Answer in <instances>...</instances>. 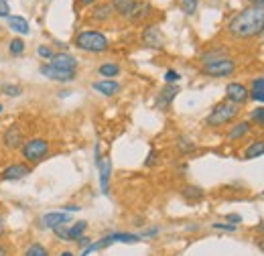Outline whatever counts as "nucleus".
Instances as JSON below:
<instances>
[{
  "label": "nucleus",
  "mask_w": 264,
  "mask_h": 256,
  "mask_svg": "<svg viewBox=\"0 0 264 256\" xmlns=\"http://www.w3.org/2000/svg\"><path fill=\"white\" fill-rule=\"evenodd\" d=\"M177 149H179L181 155H189V153L195 151V143L191 138H187V136H179L177 138Z\"/></svg>",
  "instance_id": "nucleus-26"
},
{
  "label": "nucleus",
  "mask_w": 264,
  "mask_h": 256,
  "mask_svg": "<svg viewBox=\"0 0 264 256\" xmlns=\"http://www.w3.org/2000/svg\"><path fill=\"white\" fill-rule=\"evenodd\" d=\"M177 94H179V88H177L175 83H167V86L161 90V94L156 96L154 106H156L159 110H167V108L171 106V102L177 98Z\"/></svg>",
  "instance_id": "nucleus-12"
},
{
  "label": "nucleus",
  "mask_w": 264,
  "mask_h": 256,
  "mask_svg": "<svg viewBox=\"0 0 264 256\" xmlns=\"http://www.w3.org/2000/svg\"><path fill=\"white\" fill-rule=\"evenodd\" d=\"M183 197H185V202H189V204H197V202H201L203 200V189L201 187H195V185H185L183 187Z\"/></svg>",
  "instance_id": "nucleus-18"
},
{
  "label": "nucleus",
  "mask_w": 264,
  "mask_h": 256,
  "mask_svg": "<svg viewBox=\"0 0 264 256\" xmlns=\"http://www.w3.org/2000/svg\"><path fill=\"white\" fill-rule=\"evenodd\" d=\"M179 79H181V75H179L175 69H169V71L165 73V81H167V83H177Z\"/></svg>",
  "instance_id": "nucleus-34"
},
{
  "label": "nucleus",
  "mask_w": 264,
  "mask_h": 256,
  "mask_svg": "<svg viewBox=\"0 0 264 256\" xmlns=\"http://www.w3.org/2000/svg\"><path fill=\"white\" fill-rule=\"evenodd\" d=\"M98 71H100V75H102V77L112 79V77H116V75L120 73V67H118L116 63H102Z\"/></svg>",
  "instance_id": "nucleus-25"
},
{
  "label": "nucleus",
  "mask_w": 264,
  "mask_h": 256,
  "mask_svg": "<svg viewBox=\"0 0 264 256\" xmlns=\"http://www.w3.org/2000/svg\"><path fill=\"white\" fill-rule=\"evenodd\" d=\"M250 122H254L258 128L264 130V108H256L250 112Z\"/></svg>",
  "instance_id": "nucleus-31"
},
{
  "label": "nucleus",
  "mask_w": 264,
  "mask_h": 256,
  "mask_svg": "<svg viewBox=\"0 0 264 256\" xmlns=\"http://www.w3.org/2000/svg\"><path fill=\"white\" fill-rule=\"evenodd\" d=\"M37 55L43 57V59H51L55 53H53V49H51L49 45H39V47H37Z\"/></svg>",
  "instance_id": "nucleus-33"
},
{
  "label": "nucleus",
  "mask_w": 264,
  "mask_h": 256,
  "mask_svg": "<svg viewBox=\"0 0 264 256\" xmlns=\"http://www.w3.org/2000/svg\"><path fill=\"white\" fill-rule=\"evenodd\" d=\"M2 110H4V106H2V104H0V114H2Z\"/></svg>",
  "instance_id": "nucleus-49"
},
{
  "label": "nucleus",
  "mask_w": 264,
  "mask_h": 256,
  "mask_svg": "<svg viewBox=\"0 0 264 256\" xmlns=\"http://www.w3.org/2000/svg\"><path fill=\"white\" fill-rule=\"evenodd\" d=\"M234 71H236V61L230 57H220V59L203 65V73L212 75V77H228Z\"/></svg>",
  "instance_id": "nucleus-5"
},
{
  "label": "nucleus",
  "mask_w": 264,
  "mask_h": 256,
  "mask_svg": "<svg viewBox=\"0 0 264 256\" xmlns=\"http://www.w3.org/2000/svg\"><path fill=\"white\" fill-rule=\"evenodd\" d=\"M24 256H49V250H47V248H45L43 244L35 242V244H31V246L27 248Z\"/></svg>",
  "instance_id": "nucleus-30"
},
{
  "label": "nucleus",
  "mask_w": 264,
  "mask_h": 256,
  "mask_svg": "<svg viewBox=\"0 0 264 256\" xmlns=\"http://www.w3.org/2000/svg\"><path fill=\"white\" fill-rule=\"evenodd\" d=\"M75 242H77V244H80V246H84V248H88V246H90V244H92V240H90V238H88V236H82V238H77V240H75Z\"/></svg>",
  "instance_id": "nucleus-39"
},
{
  "label": "nucleus",
  "mask_w": 264,
  "mask_h": 256,
  "mask_svg": "<svg viewBox=\"0 0 264 256\" xmlns=\"http://www.w3.org/2000/svg\"><path fill=\"white\" fill-rule=\"evenodd\" d=\"M6 22H8V29L10 31H14V33H18V35H29L31 33V29H29V22L22 18V16H8L6 18Z\"/></svg>",
  "instance_id": "nucleus-17"
},
{
  "label": "nucleus",
  "mask_w": 264,
  "mask_h": 256,
  "mask_svg": "<svg viewBox=\"0 0 264 256\" xmlns=\"http://www.w3.org/2000/svg\"><path fill=\"white\" fill-rule=\"evenodd\" d=\"M181 2H187V0H181Z\"/></svg>",
  "instance_id": "nucleus-50"
},
{
  "label": "nucleus",
  "mask_w": 264,
  "mask_h": 256,
  "mask_svg": "<svg viewBox=\"0 0 264 256\" xmlns=\"http://www.w3.org/2000/svg\"><path fill=\"white\" fill-rule=\"evenodd\" d=\"M39 71H41L45 77H49V79H53V81H59V83H69V81H73V79H75V73H77V71H61V69H55V67H51L49 63L41 65Z\"/></svg>",
  "instance_id": "nucleus-10"
},
{
  "label": "nucleus",
  "mask_w": 264,
  "mask_h": 256,
  "mask_svg": "<svg viewBox=\"0 0 264 256\" xmlns=\"http://www.w3.org/2000/svg\"><path fill=\"white\" fill-rule=\"evenodd\" d=\"M53 234L59 238V240H63V242H69V234H67V224H61V226H57V228H53Z\"/></svg>",
  "instance_id": "nucleus-32"
},
{
  "label": "nucleus",
  "mask_w": 264,
  "mask_h": 256,
  "mask_svg": "<svg viewBox=\"0 0 264 256\" xmlns=\"http://www.w3.org/2000/svg\"><path fill=\"white\" fill-rule=\"evenodd\" d=\"M154 163H156V151L152 149V151L148 153V157H146V161H144V165H146V167H152Z\"/></svg>",
  "instance_id": "nucleus-38"
},
{
  "label": "nucleus",
  "mask_w": 264,
  "mask_h": 256,
  "mask_svg": "<svg viewBox=\"0 0 264 256\" xmlns=\"http://www.w3.org/2000/svg\"><path fill=\"white\" fill-rule=\"evenodd\" d=\"M75 47L88 53H104L110 47V41L100 31H84L75 37Z\"/></svg>",
  "instance_id": "nucleus-3"
},
{
  "label": "nucleus",
  "mask_w": 264,
  "mask_h": 256,
  "mask_svg": "<svg viewBox=\"0 0 264 256\" xmlns=\"http://www.w3.org/2000/svg\"><path fill=\"white\" fill-rule=\"evenodd\" d=\"M214 228H216V230H226V232H236V230H238L236 224H220V222L214 224Z\"/></svg>",
  "instance_id": "nucleus-37"
},
{
  "label": "nucleus",
  "mask_w": 264,
  "mask_h": 256,
  "mask_svg": "<svg viewBox=\"0 0 264 256\" xmlns=\"http://www.w3.org/2000/svg\"><path fill=\"white\" fill-rule=\"evenodd\" d=\"M142 43L146 45V47H163V43H165V39H163V35H161V31H159V26H154V24H148L144 31H142Z\"/></svg>",
  "instance_id": "nucleus-13"
},
{
  "label": "nucleus",
  "mask_w": 264,
  "mask_h": 256,
  "mask_svg": "<svg viewBox=\"0 0 264 256\" xmlns=\"http://www.w3.org/2000/svg\"><path fill=\"white\" fill-rule=\"evenodd\" d=\"M24 47H27V45H24V41H22V39H18V37H16V39H12V41L8 43V51H10V55H14V57L22 55V53H24Z\"/></svg>",
  "instance_id": "nucleus-28"
},
{
  "label": "nucleus",
  "mask_w": 264,
  "mask_h": 256,
  "mask_svg": "<svg viewBox=\"0 0 264 256\" xmlns=\"http://www.w3.org/2000/svg\"><path fill=\"white\" fill-rule=\"evenodd\" d=\"M110 16H112V4H98L94 8V12H92V18L98 20V22H104Z\"/></svg>",
  "instance_id": "nucleus-24"
},
{
  "label": "nucleus",
  "mask_w": 264,
  "mask_h": 256,
  "mask_svg": "<svg viewBox=\"0 0 264 256\" xmlns=\"http://www.w3.org/2000/svg\"><path fill=\"white\" fill-rule=\"evenodd\" d=\"M98 169H100V189H102V193H104V195H108V193H110V175H112V161L104 157Z\"/></svg>",
  "instance_id": "nucleus-15"
},
{
  "label": "nucleus",
  "mask_w": 264,
  "mask_h": 256,
  "mask_svg": "<svg viewBox=\"0 0 264 256\" xmlns=\"http://www.w3.org/2000/svg\"><path fill=\"white\" fill-rule=\"evenodd\" d=\"M49 65L61 71H77V59L69 53H55L49 59Z\"/></svg>",
  "instance_id": "nucleus-9"
},
{
  "label": "nucleus",
  "mask_w": 264,
  "mask_h": 256,
  "mask_svg": "<svg viewBox=\"0 0 264 256\" xmlns=\"http://www.w3.org/2000/svg\"><path fill=\"white\" fill-rule=\"evenodd\" d=\"M0 92H2L4 96H10V98H16V96H20V94H22V88H20L18 83H2V88H0Z\"/></svg>",
  "instance_id": "nucleus-29"
},
{
  "label": "nucleus",
  "mask_w": 264,
  "mask_h": 256,
  "mask_svg": "<svg viewBox=\"0 0 264 256\" xmlns=\"http://www.w3.org/2000/svg\"><path fill=\"white\" fill-rule=\"evenodd\" d=\"M252 6H264V0H248Z\"/></svg>",
  "instance_id": "nucleus-45"
},
{
  "label": "nucleus",
  "mask_w": 264,
  "mask_h": 256,
  "mask_svg": "<svg viewBox=\"0 0 264 256\" xmlns=\"http://www.w3.org/2000/svg\"><path fill=\"white\" fill-rule=\"evenodd\" d=\"M51 151V145L47 138H41V136H35V138H29L24 140V145L20 147V155L24 159L27 165H37L41 163Z\"/></svg>",
  "instance_id": "nucleus-4"
},
{
  "label": "nucleus",
  "mask_w": 264,
  "mask_h": 256,
  "mask_svg": "<svg viewBox=\"0 0 264 256\" xmlns=\"http://www.w3.org/2000/svg\"><path fill=\"white\" fill-rule=\"evenodd\" d=\"M258 246H260V250L264 252V240H260V242H258Z\"/></svg>",
  "instance_id": "nucleus-48"
},
{
  "label": "nucleus",
  "mask_w": 264,
  "mask_h": 256,
  "mask_svg": "<svg viewBox=\"0 0 264 256\" xmlns=\"http://www.w3.org/2000/svg\"><path fill=\"white\" fill-rule=\"evenodd\" d=\"M228 33L234 39H250L264 33V6H250L238 12L230 20Z\"/></svg>",
  "instance_id": "nucleus-1"
},
{
  "label": "nucleus",
  "mask_w": 264,
  "mask_h": 256,
  "mask_svg": "<svg viewBox=\"0 0 264 256\" xmlns=\"http://www.w3.org/2000/svg\"><path fill=\"white\" fill-rule=\"evenodd\" d=\"M264 155V140H254L248 145V149L244 151V159H258Z\"/></svg>",
  "instance_id": "nucleus-23"
},
{
  "label": "nucleus",
  "mask_w": 264,
  "mask_h": 256,
  "mask_svg": "<svg viewBox=\"0 0 264 256\" xmlns=\"http://www.w3.org/2000/svg\"><path fill=\"white\" fill-rule=\"evenodd\" d=\"M136 4H138L136 0H114L112 2V10L118 12L120 16H124V18H130L134 8H136Z\"/></svg>",
  "instance_id": "nucleus-16"
},
{
  "label": "nucleus",
  "mask_w": 264,
  "mask_h": 256,
  "mask_svg": "<svg viewBox=\"0 0 264 256\" xmlns=\"http://www.w3.org/2000/svg\"><path fill=\"white\" fill-rule=\"evenodd\" d=\"M4 234V222H2V216H0V236Z\"/></svg>",
  "instance_id": "nucleus-46"
},
{
  "label": "nucleus",
  "mask_w": 264,
  "mask_h": 256,
  "mask_svg": "<svg viewBox=\"0 0 264 256\" xmlns=\"http://www.w3.org/2000/svg\"><path fill=\"white\" fill-rule=\"evenodd\" d=\"M238 114H240V106L224 100V102H220L212 108L209 116L205 118V124L212 126V128H220V126H226V124L234 122L238 118Z\"/></svg>",
  "instance_id": "nucleus-2"
},
{
  "label": "nucleus",
  "mask_w": 264,
  "mask_h": 256,
  "mask_svg": "<svg viewBox=\"0 0 264 256\" xmlns=\"http://www.w3.org/2000/svg\"><path fill=\"white\" fill-rule=\"evenodd\" d=\"M77 2H80L82 6H90V4H96L98 0H77Z\"/></svg>",
  "instance_id": "nucleus-44"
},
{
  "label": "nucleus",
  "mask_w": 264,
  "mask_h": 256,
  "mask_svg": "<svg viewBox=\"0 0 264 256\" xmlns=\"http://www.w3.org/2000/svg\"><path fill=\"white\" fill-rule=\"evenodd\" d=\"M92 88H94L98 94L108 96V98H112V96H116V94L120 92V83H118L116 79H100V81H94Z\"/></svg>",
  "instance_id": "nucleus-14"
},
{
  "label": "nucleus",
  "mask_w": 264,
  "mask_h": 256,
  "mask_svg": "<svg viewBox=\"0 0 264 256\" xmlns=\"http://www.w3.org/2000/svg\"><path fill=\"white\" fill-rule=\"evenodd\" d=\"M156 234H159V228H150V230H146L142 236L146 238V236H156ZM142 236H140V238H142Z\"/></svg>",
  "instance_id": "nucleus-43"
},
{
  "label": "nucleus",
  "mask_w": 264,
  "mask_h": 256,
  "mask_svg": "<svg viewBox=\"0 0 264 256\" xmlns=\"http://www.w3.org/2000/svg\"><path fill=\"white\" fill-rule=\"evenodd\" d=\"M250 98L256 100V102H264V77H256L252 79V86L248 90Z\"/></svg>",
  "instance_id": "nucleus-22"
},
{
  "label": "nucleus",
  "mask_w": 264,
  "mask_h": 256,
  "mask_svg": "<svg viewBox=\"0 0 264 256\" xmlns=\"http://www.w3.org/2000/svg\"><path fill=\"white\" fill-rule=\"evenodd\" d=\"M248 132H250V122H248V120H242V122H238L236 126L230 128L228 138H230V140H240V138L246 136Z\"/></svg>",
  "instance_id": "nucleus-19"
},
{
  "label": "nucleus",
  "mask_w": 264,
  "mask_h": 256,
  "mask_svg": "<svg viewBox=\"0 0 264 256\" xmlns=\"http://www.w3.org/2000/svg\"><path fill=\"white\" fill-rule=\"evenodd\" d=\"M226 220H228V222H234V224H238V222H242V218H240L238 214H230V216H228Z\"/></svg>",
  "instance_id": "nucleus-42"
},
{
  "label": "nucleus",
  "mask_w": 264,
  "mask_h": 256,
  "mask_svg": "<svg viewBox=\"0 0 264 256\" xmlns=\"http://www.w3.org/2000/svg\"><path fill=\"white\" fill-rule=\"evenodd\" d=\"M150 14V4H136L134 12H132L130 20L132 22H140L142 18H146Z\"/></svg>",
  "instance_id": "nucleus-27"
},
{
  "label": "nucleus",
  "mask_w": 264,
  "mask_h": 256,
  "mask_svg": "<svg viewBox=\"0 0 264 256\" xmlns=\"http://www.w3.org/2000/svg\"><path fill=\"white\" fill-rule=\"evenodd\" d=\"M0 256H10V246L6 242H0Z\"/></svg>",
  "instance_id": "nucleus-40"
},
{
  "label": "nucleus",
  "mask_w": 264,
  "mask_h": 256,
  "mask_svg": "<svg viewBox=\"0 0 264 256\" xmlns=\"http://www.w3.org/2000/svg\"><path fill=\"white\" fill-rule=\"evenodd\" d=\"M82 208L80 206H63V212H67V214H71V212H80Z\"/></svg>",
  "instance_id": "nucleus-41"
},
{
  "label": "nucleus",
  "mask_w": 264,
  "mask_h": 256,
  "mask_svg": "<svg viewBox=\"0 0 264 256\" xmlns=\"http://www.w3.org/2000/svg\"><path fill=\"white\" fill-rule=\"evenodd\" d=\"M86 230H88V222H86V220H80V222H75L73 226H69V228H67L69 242H75L77 238H82V236L86 234Z\"/></svg>",
  "instance_id": "nucleus-21"
},
{
  "label": "nucleus",
  "mask_w": 264,
  "mask_h": 256,
  "mask_svg": "<svg viewBox=\"0 0 264 256\" xmlns=\"http://www.w3.org/2000/svg\"><path fill=\"white\" fill-rule=\"evenodd\" d=\"M69 222H71V216L67 212H49L41 218V228L53 230V228H57L61 224H69Z\"/></svg>",
  "instance_id": "nucleus-11"
},
{
  "label": "nucleus",
  "mask_w": 264,
  "mask_h": 256,
  "mask_svg": "<svg viewBox=\"0 0 264 256\" xmlns=\"http://www.w3.org/2000/svg\"><path fill=\"white\" fill-rule=\"evenodd\" d=\"M59 256H73V252H69V250H65V252H61Z\"/></svg>",
  "instance_id": "nucleus-47"
},
{
  "label": "nucleus",
  "mask_w": 264,
  "mask_h": 256,
  "mask_svg": "<svg viewBox=\"0 0 264 256\" xmlns=\"http://www.w3.org/2000/svg\"><path fill=\"white\" fill-rule=\"evenodd\" d=\"M27 175H31V165H27V163H14V165H8L6 169H2L0 179L2 181H18V179H24Z\"/></svg>",
  "instance_id": "nucleus-8"
},
{
  "label": "nucleus",
  "mask_w": 264,
  "mask_h": 256,
  "mask_svg": "<svg viewBox=\"0 0 264 256\" xmlns=\"http://www.w3.org/2000/svg\"><path fill=\"white\" fill-rule=\"evenodd\" d=\"M248 98H250V94H248V88L246 86L236 83V81L226 86V100L228 102H232L236 106H242V104L248 102Z\"/></svg>",
  "instance_id": "nucleus-6"
},
{
  "label": "nucleus",
  "mask_w": 264,
  "mask_h": 256,
  "mask_svg": "<svg viewBox=\"0 0 264 256\" xmlns=\"http://www.w3.org/2000/svg\"><path fill=\"white\" fill-rule=\"evenodd\" d=\"M195 8H197V0H187V2H183V12H185V14H193Z\"/></svg>",
  "instance_id": "nucleus-35"
},
{
  "label": "nucleus",
  "mask_w": 264,
  "mask_h": 256,
  "mask_svg": "<svg viewBox=\"0 0 264 256\" xmlns=\"http://www.w3.org/2000/svg\"><path fill=\"white\" fill-rule=\"evenodd\" d=\"M2 145L10 151H16L24 145V134L20 130V126H8L4 132H2Z\"/></svg>",
  "instance_id": "nucleus-7"
},
{
  "label": "nucleus",
  "mask_w": 264,
  "mask_h": 256,
  "mask_svg": "<svg viewBox=\"0 0 264 256\" xmlns=\"http://www.w3.org/2000/svg\"><path fill=\"white\" fill-rule=\"evenodd\" d=\"M10 16V4L8 0H0V18H8Z\"/></svg>",
  "instance_id": "nucleus-36"
},
{
  "label": "nucleus",
  "mask_w": 264,
  "mask_h": 256,
  "mask_svg": "<svg viewBox=\"0 0 264 256\" xmlns=\"http://www.w3.org/2000/svg\"><path fill=\"white\" fill-rule=\"evenodd\" d=\"M106 238H108V242H110V244H114V242L134 244V242H138V240H140V236H138V234H126V232H114V234H108Z\"/></svg>",
  "instance_id": "nucleus-20"
}]
</instances>
